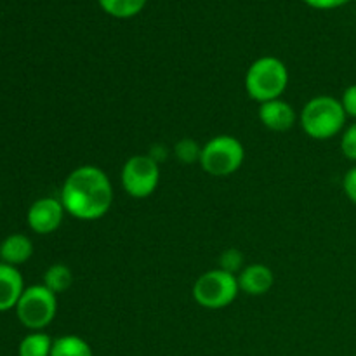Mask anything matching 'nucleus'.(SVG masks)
<instances>
[{"label":"nucleus","instance_id":"obj_9","mask_svg":"<svg viewBox=\"0 0 356 356\" xmlns=\"http://www.w3.org/2000/svg\"><path fill=\"white\" fill-rule=\"evenodd\" d=\"M296 111L287 101L273 99L259 106V120L266 129L275 132H285L294 127Z\"/></svg>","mask_w":356,"mask_h":356},{"label":"nucleus","instance_id":"obj_22","mask_svg":"<svg viewBox=\"0 0 356 356\" xmlns=\"http://www.w3.org/2000/svg\"><path fill=\"white\" fill-rule=\"evenodd\" d=\"M305 2L315 9H336V7L348 3L350 0H305Z\"/></svg>","mask_w":356,"mask_h":356},{"label":"nucleus","instance_id":"obj_13","mask_svg":"<svg viewBox=\"0 0 356 356\" xmlns=\"http://www.w3.org/2000/svg\"><path fill=\"white\" fill-rule=\"evenodd\" d=\"M51 356H94V353L86 339L70 334L54 339Z\"/></svg>","mask_w":356,"mask_h":356},{"label":"nucleus","instance_id":"obj_21","mask_svg":"<svg viewBox=\"0 0 356 356\" xmlns=\"http://www.w3.org/2000/svg\"><path fill=\"white\" fill-rule=\"evenodd\" d=\"M343 190L346 197L356 205V167H351L343 179Z\"/></svg>","mask_w":356,"mask_h":356},{"label":"nucleus","instance_id":"obj_17","mask_svg":"<svg viewBox=\"0 0 356 356\" xmlns=\"http://www.w3.org/2000/svg\"><path fill=\"white\" fill-rule=\"evenodd\" d=\"M200 153L202 146H198V143L193 141L191 138L181 139V141L176 143V146H174V155H176V159L179 160V162L186 163V165H190V163L193 162H200Z\"/></svg>","mask_w":356,"mask_h":356},{"label":"nucleus","instance_id":"obj_2","mask_svg":"<svg viewBox=\"0 0 356 356\" xmlns=\"http://www.w3.org/2000/svg\"><path fill=\"white\" fill-rule=\"evenodd\" d=\"M346 111L339 99L332 96H316L301 111V127L312 139L325 141L339 134L346 124Z\"/></svg>","mask_w":356,"mask_h":356},{"label":"nucleus","instance_id":"obj_12","mask_svg":"<svg viewBox=\"0 0 356 356\" xmlns=\"http://www.w3.org/2000/svg\"><path fill=\"white\" fill-rule=\"evenodd\" d=\"M33 256V243L23 233H13L0 243V263L21 266Z\"/></svg>","mask_w":356,"mask_h":356},{"label":"nucleus","instance_id":"obj_4","mask_svg":"<svg viewBox=\"0 0 356 356\" xmlns=\"http://www.w3.org/2000/svg\"><path fill=\"white\" fill-rule=\"evenodd\" d=\"M245 160V149L243 145L229 134L214 136L202 146L200 167L204 172L214 177L232 176L233 172L242 167Z\"/></svg>","mask_w":356,"mask_h":356},{"label":"nucleus","instance_id":"obj_14","mask_svg":"<svg viewBox=\"0 0 356 356\" xmlns=\"http://www.w3.org/2000/svg\"><path fill=\"white\" fill-rule=\"evenodd\" d=\"M73 284V273L66 264L56 263L52 266L47 268V271L44 273V284L45 287L51 292H54L56 296L63 294V292L68 291Z\"/></svg>","mask_w":356,"mask_h":356},{"label":"nucleus","instance_id":"obj_18","mask_svg":"<svg viewBox=\"0 0 356 356\" xmlns=\"http://www.w3.org/2000/svg\"><path fill=\"white\" fill-rule=\"evenodd\" d=\"M219 270L236 275L243 270V254L238 249H226L219 257Z\"/></svg>","mask_w":356,"mask_h":356},{"label":"nucleus","instance_id":"obj_19","mask_svg":"<svg viewBox=\"0 0 356 356\" xmlns=\"http://www.w3.org/2000/svg\"><path fill=\"white\" fill-rule=\"evenodd\" d=\"M341 152H343V155L348 160L356 162V122L343 132V138H341Z\"/></svg>","mask_w":356,"mask_h":356},{"label":"nucleus","instance_id":"obj_15","mask_svg":"<svg viewBox=\"0 0 356 356\" xmlns=\"http://www.w3.org/2000/svg\"><path fill=\"white\" fill-rule=\"evenodd\" d=\"M52 344L54 341L51 339V336L44 332H31L28 336L23 337V341L19 343L17 348V355L19 356H51Z\"/></svg>","mask_w":356,"mask_h":356},{"label":"nucleus","instance_id":"obj_16","mask_svg":"<svg viewBox=\"0 0 356 356\" xmlns=\"http://www.w3.org/2000/svg\"><path fill=\"white\" fill-rule=\"evenodd\" d=\"M101 9L118 19H129L143 10L146 0H97Z\"/></svg>","mask_w":356,"mask_h":356},{"label":"nucleus","instance_id":"obj_10","mask_svg":"<svg viewBox=\"0 0 356 356\" xmlns=\"http://www.w3.org/2000/svg\"><path fill=\"white\" fill-rule=\"evenodd\" d=\"M240 291L249 296H264L275 285V273L266 264L254 263L243 268L238 277Z\"/></svg>","mask_w":356,"mask_h":356},{"label":"nucleus","instance_id":"obj_8","mask_svg":"<svg viewBox=\"0 0 356 356\" xmlns=\"http://www.w3.org/2000/svg\"><path fill=\"white\" fill-rule=\"evenodd\" d=\"M66 211L59 198L45 197L31 204V207L28 209L26 221L31 232L38 235H51L61 226Z\"/></svg>","mask_w":356,"mask_h":356},{"label":"nucleus","instance_id":"obj_20","mask_svg":"<svg viewBox=\"0 0 356 356\" xmlns=\"http://www.w3.org/2000/svg\"><path fill=\"white\" fill-rule=\"evenodd\" d=\"M341 104H343L348 117L356 118V83H353V86H350L344 90L343 97H341Z\"/></svg>","mask_w":356,"mask_h":356},{"label":"nucleus","instance_id":"obj_11","mask_svg":"<svg viewBox=\"0 0 356 356\" xmlns=\"http://www.w3.org/2000/svg\"><path fill=\"white\" fill-rule=\"evenodd\" d=\"M24 292V282L19 270L10 264L0 263V313L16 308Z\"/></svg>","mask_w":356,"mask_h":356},{"label":"nucleus","instance_id":"obj_7","mask_svg":"<svg viewBox=\"0 0 356 356\" xmlns=\"http://www.w3.org/2000/svg\"><path fill=\"white\" fill-rule=\"evenodd\" d=\"M122 186L132 198H148L160 183V165L149 155H134L122 167Z\"/></svg>","mask_w":356,"mask_h":356},{"label":"nucleus","instance_id":"obj_6","mask_svg":"<svg viewBox=\"0 0 356 356\" xmlns=\"http://www.w3.org/2000/svg\"><path fill=\"white\" fill-rule=\"evenodd\" d=\"M238 292V278L219 268L202 273L193 285V299L207 309L226 308L235 301Z\"/></svg>","mask_w":356,"mask_h":356},{"label":"nucleus","instance_id":"obj_1","mask_svg":"<svg viewBox=\"0 0 356 356\" xmlns=\"http://www.w3.org/2000/svg\"><path fill=\"white\" fill-rule=\"evenodd\" d=\"M66 214L80 221H97L110 212L113 186L106 172L96 165H80L68 174L61 188Z\"/></svg>","mask_w":356,"mask_h":356},{"label":"nucleus","instance_id":"obj_3","mask_svg":"<svg viewBox=\"0 0 356 356\" xmlns=\"http://www.w3.org/2000/svg\"><path fill=\"white\" fill-rule=\"evenodd\" d=\"M289 86V70L275 56H263L245 73V90L257 103L280 99Z\"/></svg>","mask_w":356,"mask_h":356},{"label":"nucleus","instance_id":"obj_5","mask_svg":"<svg viewBox=\"0 0 356 356\" xmlns=\"http://www.w3.org/2000/svg\"><path fill=\"white\" fill-rule=\"evenodd\" d=\"M16 315L26 329L38 332L51 325L58 313V296L45 285H31L24 289L16 305Z\"/></svg>","mask_w":356,"mask_h":356}]
</instances>
